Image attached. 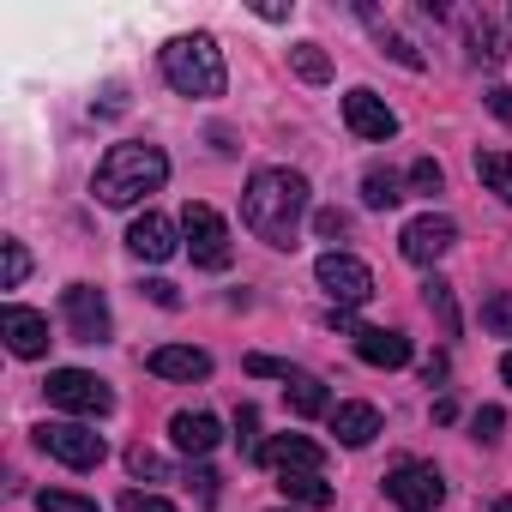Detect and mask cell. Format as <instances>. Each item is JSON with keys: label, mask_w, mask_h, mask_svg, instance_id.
Masks as SVG:
<instances>
[{"label": "cell", "mask_w": 512, "mask_h": 512, "mask_svg": "<svg viewBox=\"0 0 512 512\" xmlns=\"http://www.w3.org/2000/svg\"><path fill=\"white\" fill-rule=\"evenodd\" d=\"M61 314H67V332H73L79 344H109V332H115L109 302H103L97 284H67V290H61Z\"/></svg>", "instance_id": "obj_8"}, {"label": "cell", "mask_w": 512, "mask_h": 512, "mask_svg": "<svg viewBox=\"0 0 512 512\" xmlns=\"http://www.w3.org/2000/svg\"><path fill=\"white\" fill-rule=\"evenodd\" d=\"M332 434H338L344 446H368V440L380 434V410H374V404H362V398H350V404H338V410H332Z\"/></svg>", "instance_id": "obj_18"}, {"label": "cell", "mask_w": 512, "mask_h": 512, "mask_svg": "<svg viewBox=\"0 0 512 512\" xmlns=\"http://www.w3.org/2000/svg\"><path fill=\"white\" fill-rule=\"evenodd\" d=\"M37 506H43V512H97V500L67 494V488H43V494H37Z\"/></svg>", "instance_id": "obj_30"}, {"label": "cell", "mask_w": 512, "mask_h": 512, "mask_svg": "<svg viewBox=\"0 0 512 512\" xmlns=\"http://www.w3.org/2000/svg\"><path fill=\"white\" fill-rule=\"evenodd\" d=\"M422 380H428V386L446 380V356H428V362H422Z\"/></svg>", "instance_id": "obj_39"}, {"label": "cell", "mask_w": 512, "mask_h": 512, "mask_svg": "<svg viewBox=\"0 0 512 512\" xmlns=\"http://www.w3.org/2000/svg\"><path fill=\"white\" fill-rule=\"evenodd\" d=\"M494 512H512V494H506V500H494Z\"/></svg>", "instance_id": "obj_41"}, {"label": "cell", "mask_w": 512, "mask_h": 512, "mask_svg": "<svg viewBox=\"0 0 512 512\" xmlns=\"http://www.w3.org/2000/svg\"><path fill=\"white\" fill-rule=\"evenodd\" d=\"M470 55H476V61H506V37H500L488 19H476V25H470Z\"/></svg>", "instance_id": "obj_28"}, {"label": "cell", "mask_w": 512, "mask_h": 512, "mask_svg": "<svg viewBox=\"0 0 512 512\" xmlns=\"http://www.w3.org/2000/svg\"><path fill=\"white\" fill-rule=\"evenodd\" d=\"M145 368H151L157 380H205V374H211V356L193 350V344H157V350L145 356Z\"/></svg>", "instance_id": "obj_15"}, {"label": "cell", "mask_w": 512, "mask_h": 512, "mask_svg": "<svg viewBox=\"0 0 512 512\" xmlns=\"http://www.w3.org/2000/svg\"><path fill=\"white\" fill-rule=\"evenodd\" d=\"M169 181V157L157 151V145H139V139H127V145H109V157L97 163V199L103 205H139V199H151L157 187Z\"/></svg>", "instance_id": "obj_2"}, {"label": "cell", "mask_w": 512, "mask_h": 512, "mask_svg": "<svg viewBox=\"0 0 512 512\" xmlns=\"http://www.w3.org/2000/svg\"><path fill=\"white\" fill-rule=\"evenodd\" d=\"M482 326H488L494 338H512V290L482 296Z\"/></svg>", "instance_id": "obj_27"}, {"label": "cell", "mask_w": 512, "mask_h": 512, "mask_svg": "<svg viewBox=\"0 0 512 512\" xmlns=\"http://www.w3.org/2000/svg\"><path fill=\"white\" fill-rule=\"evenodd\" d=\"M127 247L139 253V260H151V266H163L169 253L181 247L175 241V223L169 217H157V211H145V217H133V229H127Z\"/></svg>", "instance_id": "obj_16"}, {"label": "cell", "mask_w": 512, "mask_h": 512, "mask_svg": "<svg viewBox=\"0 0 512 512\" xmlns=\"http://www.w3.org/2000/svg\"><path fill=\"white\" fill-rule=\"evenodd\" d=\"M488 109H494V121H506V127H512V91H506V85H494V91H488Z\"/></svg>", "instance_id": "obj_38"}, {"label": "cell", "mask_w": 512, "mask_h": 512, "mask_svg": "<svg viewBox=\"0 0 512 512\" xmlns=\"http://www.w3.org/2000/svg\"><path fill=\"white\" fill-rule=\"evenodd\" d=\"M127 470H133V476H145V482H169V464H163L157 452H145V446H133V452H127Z\"/></svg>", "instance_id": "obj_31"}, {"label": "cell", "mask_w": 512, "mask_h": 512, "mask_svg": "<svg viewBox=\"0 0 512 512\" xmlns=\"http://www.w3.org/2000/svg\"><path fill=\"white\" fill-rule=\"evenodd\" d=\"M422 302H428V314L440 320V332L458 338V302H452V284H446V278H428V284H422Z\"/></svg>", "instance_id": "obj_23"}, {"label": "cell", "mask_w": 512, "mask_h": 512, "mask_svg": "<svg viewBox=\"0 0 512 512\" xmlns=\"http://www.w3.org/2000/svg\"><path fill=\"white\" fill-rule=\"evenodd\" d=\"M145 296H151L157 308H181V296H175V284H163V278H151V284H145Z\"/></svg>", "instance_id": "obj_37"}, {"label": "cell", "mask_w": 512, "mask_h": 512, "mask_svg": "<svg viewBox=\"0 0 512 512\" xmlns=\"http://www.w3.org/2000/svg\"><path fill=\"white\" fill-rule=\"evenodd\" d=\"M290 61H296V73H302L308 85H326V79H332V61H326V49H320V43H296V49H290Z\"/></svg>", "instance_id": "obj_25"}, {"label": "cell", "mask_w": 512, "mask_h": 512, "mask_svg": "<svg viewBox=\"0 0 512 512\" xmlns=\"http://www.w3.org/2000/svg\"><path fill=\"white\" fill-rule=\"evenodd\" d=\"M169 440H175V452L205 458V452L223 440V422H217V416H205V410H175V416H169Z\"/></svg>", "instance_id": "obj_13"}, {"label": "cell", "mask_w": 512, "mask_h": 512, "mask_svg": "<svg viewBox=\"0 0 512 512\" xmlns=\"http://www.w3.org/2000/svg\"><path fill=\"white\" fill-rule=\"evenodd\" d=\"M157 67H163V79H169L181 97H223V85H229L223 49H217V37H205V31L169 37L163 55H157Z\"/></svg>", "instance_id": "obj_3"}, {"label": "cell", "mask_w": 512, "mask_h": 512, "mask_svg": "<svg viewBox=\"0 0 512 512\" xmlns=\"http://www.w3.org/2000/svg\"><path fill=\"white\" fill-rule=\"evenodd\" d=\"M37 446H43L49 458H61L67 470H97V464L109 458L103 434L85 428V422H43V428H37Z\"/></svg>", "instance_id": "obj_6"}, {"label": "cell", "mask_w": 512, "mask_h": 512, "mask_svg": "<svg viewBox=\"0 0 512 512\" xmlns=\"http://www.w3.org/2000/svg\"><path fill=\"white\" fill-rule=\"evenodd\" d=\"M0 260H7V272H0V290H19L25 278H31V253H25V241H0Z\"/></svg>", "instance_id": "obj_26"}, {"label": "cell", "mask_w": 512, "mask_h": 512, "mask_svg": "<svg viewBox=\"0 0 512 512\" xmlns=\"http://www.w3.org/2000/svg\"><path fill=\"white\" fill-rule=\"evenodd\" d=\"M284 398H290L296 416H332V392H326V380L308 374V368H296V374L284 380Z\"/></svg>", "instance_id": "obj_19"}, {"label": "cell", "mask_w": 512, "mask_h": 512, "mask_svg": "<svg viewBox=\"0 0 512 512\" xmlns=\"http://www.w3.org/2000/svg\"><path fill=\"white\" fill-rule=\"evenodd\" d=\"M278 488L296 506H332V482H320V470H278Z\"/></svg>", "instance_id": "obj_20"}, {"label": "cell", "mask_w": 512, "mask_h": 512, "mask_svg": "<svg viewBox=\"0 0 512 512\" xmlns=\"http://www.w3.org/2000/svg\"><path fill=\"white\" fill-rule=\"evenodd\" d=\"M452 241H458V223H452V217H440V211H422V217H410V223H404L398 253H404L410 266H434V260H446V253H452Z\"/></svg>", "instance_id": "obj_9"}, {"label": "cell", "mask_w": 512, "mask_h": 512, "mask_svg": "<svg viewBox=\"0 0 512 512\" xmlns=\"http://www.w3.org/2000/svg\"><path fill=\"white\" fill-rule=\"evenodd\" d=\"M314 278H320V290L338 302V308H362L368 296H374V272L356 260V253H320V260H314Z\"/></svg>", "instance_id": "obj_7"}, {"label": "cell", "mask_w": 512, "mask_h": 512, "mask_svg": "<svg viewBox=\"0 0 512 512\" xmlns=\"http://www.w3.org/2000/svg\"><path fill=\"white\" fill-rule=\"evenodd\" d=\"M217 482H223V476H217L211 464H199V470H193V494H199V506H217V494H223Z\"/></svg>", "instance_id": "obj_34"}, {"label": "cell", "mask_w": 512, "mask_h": 512, "mask_svg": "<svg viewBox=\"0 0 512 512\" xmlns=\"http://www.w3.org/2000/svg\"><path fill=\"white\" fill-rule=\"evenodd\" d=\"M404 193H398V175L392 169H368L362 175V205H374V211H392Z\"/></svg>", "instance_id": "obj_24"}, {"label": "cell", "mask_w": 512, "mask_h": 512, "mask_svg": "<svg viewBox=\"0 0 512 512\" xmlns=\"http://www.w3.org/2000/svg\"><path fill=\"white\" fill-rule=\"evenodd\" d=\"M121 512H175V506H169L163 494H145V488H127V494H121Z\"/></svg>", "instance_id": "obj_33"}, {"label": "cell", "mask_w": 512, "mask_h": 512, "mask_svg": "<svg viewBox=\"0 0 512 512\" xmlns=\"http://www.w3.org/2000/svg\"><path fill=\"white\" fill-rule=\"evenodd\" d=\"M308 217V175L302 169H253L241 193V223L260 235L266 247H296V229Z\"/></svg>", "instance_id": "obj_1"}, {"label": "cell", "mask_w": 512, "mask_h": 512, "mask_svg": "<svg viewBox=\"0 0 512 512\" xmlns=\"http://www.w3.org/2000/svg\"><path fill=\"white\" fill-rule=\"evenodd\" d=\"M410 187H416V193H440V187H446L440 163H434V157H416V163H410Z\"/></svg>", "instance_id": "obj_32"}, {"label": "cell", "mask_w": 512, "mask_h": 512, "mask_svg": "<svg viewBox=\"0 0 512 512\" xmlns=\"http://www.w3.org/2000/svg\"><path fill=\"white\" fill-rule=\"evenodd\" d=\"M476 181L512 205V151H476Z\"/></svg>", "instance_id": "obj_21"}, {"label": "cell", "mask_w": 512, "mask_h": 512, "mask_svg": "<svg viewBox=\"0 0 512 512\" xmlns=\"http://www.w3.org/2000/svg\"><path fill=\"white\" fill-rule=\"evenodd\" d=\"M356 356L368 368H404L410 362V338L404 332H386V326H356Z\"/></svg>", "instance_id": "obj_17"}, {"label": "cell", "mask_w": 512, "mask_h": 512, "mask_svg": "<svg viewBox=\"0 0 512 512\" xmlns=\"http://www.w3.org/2000/svg\"><path fill=\"white\" fill-rule=\"evenodd\" d=\"M260 464H272V470H320L326 464V446L308 440V434H272L260 446Z\"/></svg>", "instance_id": "obj_14"}, {"label": "cell", "mask_w": 512, "mask_h": 512, "mask_svg": "<svg viewBox=\"0 0 512 512\" xmlns=\"http://www.w3.org/2000/svg\"><path fill=\"white\" fill-rule=\"evenodd\" d=\"M344 127L356 139H368V145H386L398 133V115L386 109V97H374L368 85H356V91H344Z\"/></svg>", "instance_id": "obj_11"}, {"label": "cell", "mask_w": 512, "mask_h": 512, "mask_svg": "<svg viewBox=\"0 0 512 512\" xmlns=\"http://www.w3.org/2000/svg\"><path fill=\"white\" fill-rule=\"evenodd\" d=\"M181 235H187L193 266H205V272H229L235 247H229V223H223V211H217V205L187 199V211H181Z\"/></svg>", "instance_id": "obj_4"}, {"label": "cell", "mask_w": 512, "mask_h": 512, "mask_svg": "<svg viewBox=\"0 0 512 512\" xmlns=\"http://www.w3.org/2000/svg\"><path fill=\"white\" fill-rule=\"evenodd\" d=\"M386 500H398L404 512H434V506L446 500V482H440V470H434V464L404 458V464L386 476Z\"/></svg>", "instance_id": "obj_10"}, {"label": "cell", "mask_w": 512, "mask_h": 512, "mask_svg": "<svg viewBox=\"0 0 512 512\" xmlns=\"http://www.w3.org/2000/svg\"><path fill=\"white\" fill-rule=\"evenodd\" d=\"M0 338H7V350H13V356L37 362V356H49V314L7 302V308H0Z\"/></svg>", "instance_id": "obj_12"}, {"label": "cell", "mask_w": 512, "mask_h": 512, "mask_svg": "<svg viewBox=\"0 0 512 512\" xmlns=\"http://www.w3.org/2000/svg\"><path fill=\"white\" fill-rule=\"evenodd\" d=\"M362 19L374 25V37H380V49H386V55H392L398 67H410V73H422V67H428V55H422V49H416L410 37H398V31H386V25H380V19H374L368 7H362Z\"/></svg>", "instance_id": "obj_22"}, {"label": "cell", "mask_w": 512, "mask_h": 512, "mask_svg": "<svg viewBox=\"0 0 512 512\" xmlns=\"http://www.w3.org/2000/svg\"><path fill=\"white\" fill-rule=\"evenodd\" d=\"M43 392H49L55 410H73V416H109V410H115L109 380H97V374H85V368H55V374L43 380Z\"/></svg>", "instance_id": "obj_5"}, {"label": "cell", "mask_w": 512, "mask_h": 512, "mask_svg": "<svg viewBox=\"0 0 512 512\" xmlns=\"http://www.w3.org/2000/svg\"><path fill=\"white\" fill-rule=\"evenodd\" d=\"M314 229H320V235H326V241H338V235H344V229H350V217H344V211H338V205H326V211H314Z\"/></svg>", "instance_id": "obj_35"}, {"label": "cell", "mask_w": 512, "mask_h": 512, "mask_svg": "<svg viewBox=\"0 0 512 512\" xmlns=\"http://www.w3.org/2000/svg\"><path fill=\"white\" fill-rule=\"evenodd\" d=\"M500 380H506V386H512V350H506V356H500Z\"/></svg>", "instance_id": "obj_40"}, {"label": "cell", "mask_w": 512, "mask_h": 512, "mask_svg": "<svg viewBox=\"0 0 512 512\" xmlns=\"http://www.w3.org/2000/svg\"><path fill=\"white\" fill-rule=\"evenodd\" d=\"M470 428H476V440H500V428H506V416H500V410L488 404V410H476V422H470Z\"/></svg>", "instance_id": "obj_36"}, {"label": "cell", "mask_w": 512, "mask_h": 512, "mask_svg": "<svg viewBox=\"0 0 512 512\" xmlns=\"http://www.w3.org/2000/svg\"><path fill=\"white\" fill-rule=\"evenodd\" d=\"M253 434H260V416H253V404H241V410H235V440H241V452H247L253 464H260V446H266V440H253Z\"/></svg>", "instance_id": "obj_29"}]
</instances>
